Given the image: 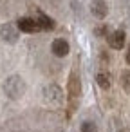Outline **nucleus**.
Returning <instances> with one entry per match:
<instances>
[{
    "mask_svg": "<svg viewBox=\"0 0 130 132\" xmlns=\"http://www.w3.org/2000/svg\"><path fill=\"white\" fill-rule=\"evenodd\" d=\"M80 94H81V81H80L78 72L72 71L71 76H69V83H67V103H69L67 116L69 118L72 116V112L76 110V107L80 103Z\"/></svg>",
    "mask_w": 130,
    "mask_h": 132,
    "instance_id": "obj_1",
    "label": "nucleus"
},
{
    "mask_svg": "<svg viewBox=\"0 0 130 132\" xmlns=\"http://www.w3.org/2000/svg\"><path fill=\"white\" fill-rule=\"evenodd\" d=\"M25 89H27V85H25L24 78L18 74H11L4 81V94L9 100H20L25 94Z\"/></svg>",
    "mask_w": 130,
    "mask_h": 132,
    "instance_id": "obj_2",
    "label": "nucleus"
},
{
    "mask_svg": "<svg viewBox=\"0 0 130 132\" xmlns=\"http://www.w3.org/2000/svg\"><path fill=\"white\" fill-rule=\"evenodd\" d=\"M42 98L47 105H53V107H60L63 103V90L62 87H58L56 83H51V85H45L44 90H42Z\"/></svg>",
    "mask_w": 130,
    "mask_h": 132,
    "instance_id": "obj_3",
    "label": "nucleus"
},
{
    "mask_svg": "<svg viewBox=\"0 0 130 132\" xmlns=\"http://www.w3.org/2000/svg\"><path fill=\"white\" fill-rule=\"evenodd\" d=\"M20 36V31L15 24H2L0 26V38H2L6 44H16Z\"/></svg>",
    "mask_w": 130,
    "mask_h": 132,
    "instance_id": "obj_4",
    "label": "nucleus"
},
{
    "mask_svg": "<svg viewBox=\"0 0 130 132\" xmlns=\"http://www.w3.org/2000/svg\"><path fill=\"white\" fill-rule=\"evenodd\" d=\"M51 51H53L54 56L63 58V56L69 54L71 47H69V42H67V40H63V38H56V40L53 42V45H51Z\"/></svg>",
    "mask_w": 130,
    "mask_h": 132,
    "instance_id": "obj_5",
    "label": "nucleus"
},
{
    "mask_svg": "<svg viewBox=\"0 0 130 132\" xmlns=\"http://www.w3.org/2000/svg\"><path fill=\"white\" fill-rule=\"evenodd\" d=\"M16 27H18V31H22V33H36V31H40V27H38V24H36V20L34 18H29V16H24V18H20L18 20V24H16Z\"/></svg>",
    "mask_w": 130,
    "mask_h": 132,
    "instance_id": "obj_6",
    "label": "nucleus"
},
{
    "mask_svg": "<svg viewBox=\"0 0 130 132\" xmlns=\"http://www.w3.org/2000/svg\"><path fill=\"white\" fill-rule=\"evenodd\" d=\"M90 13H92L96 18L103 20V18L107 16V13H108L107 2H105V0H92V2H90Z\"/></svg>",
    "mask_w": 130,
    "mask_h": 132,
    "instance_id": "obj_7",
    "label": "nucleus"
},
{
    "mask_svg": "<svg viewBox=\"0 0 130 132\" xmlns=\"http://www.w3.org/2000/svg\"><path fill=\"white\" fill-rule=\"evenodd\" d=\"M34 20H36L38 27H40V29H44V31H53V29H54V26H56V24H54V20H53V18H49L45 13H42L40 9H36V18H34Z\"/></svg>",
    "mask_w": 130,
    "mask_h": 132,
    "instance_id": "obj_8",
    "label": "nucleus"
},
{
    "mask_svg": "<svg viewBox=\"0 0 130 132\" xmlns=\"http://www.w3.org/2000/svg\"><path fill=\"white\" fill-rule=\"evenodd\" d=\"M125 40H126V35H125V31H114L112 35H108V45L112 47V49H121L123 45H125Z\"/></svg>",
    "mask_w": 130,
    "mask_h": 132,
    "instance_id": "obj_9",
    "label": "nucleus"
},
{
    "mask_svg": "<svg viewBox=\"0 0 130 132\" xmlns=\"http://www.w3.org/2000/svg\"><path fill=\"white\" fill-rule=\"evenodd\" d=\"M96 80H98V85L101 87V89H110V76L107 74V72H98V76H96Z\"/></svg>",
    "mask_w": 130,
    "mask_h": 132,
    "instance_id": "obj_10",
    "label": "nucleus"
},
{
    "mask_svg": "<svg viewBox=\"0 0 130 132\" xmlns=\"http://www.w3.org/2000/svg\"><path fill=\"white\" fill-rule=\"evenodd\" d=\"M121 87L125 89V92H130V71L121 72Z\"/></svg>",
    "mask_w": 130,
    "mask_h": 132,
    "instance_id": "obj_11",
    "label": "nucleus"
},
{
    "mask_svg": "<svg viewBox=\"0 0 130 132\" xmlns=\"http://www.w3.org/2000/svg\"><path fill=\"white\" fill-rule=\"evenodd\" d=\"M81 132H98V125L92 121H83L81 123Z\"/></svg>",
    "mask_w": 130,
    "mask_h": 132,
    "instance_id": "obj_12",
    "label": "nucleus"
},
{
    "mask_svg": "<svg viewBox=\"0 0 130 132\" xmlns=\"http://www.w3.org/2000/svg\"><path fill=\"white\" fill-rule=\"evenodd\" d=\"M107 31H108V29L103 26V27H98V29H96V35H98V36H103V35H107Z\"/></svg>",
    "mask_w": 130,
    "mask_h": 132,
    "instance_id": "obj_13",
    "label": "nucleus"
},
{
    "mask_svg": "<svg viewBox=\"0 0 130 132\" xmlns=\"http://www.w3.org/2000/svg\"><path fill=\"white\" fill-rule=\"evenodd\" d=\"M126 63L130 65V47H128V51H126Z\"/></svg>",
    "mask_w": 130,
    "mask_h": 132,
    "instance_id": "obj_14",
    "label": "nucleus"
},
{
    "mask_svg": "<svg viewBox=\"0 0 130 132\" xmlns=\"http://www.w3.org/2000/svg\"><path fill=\"white\" fill-rule=\"evenodd\" d=\"M121 132H126V130H121Z\"/></svg>",
    "mask_w": 130,
    "mask_h": 132,
    "instance_id": "obj_15",
    "label": "nucleus"
}]
</instances>
